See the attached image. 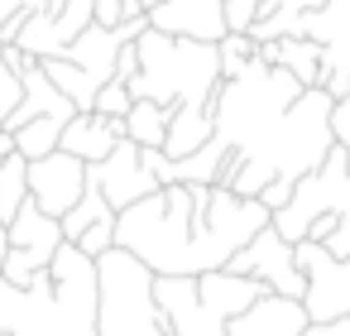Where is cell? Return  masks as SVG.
Segmentation results:
<instances>
[{"instance_id":"f1b7e54d","label":"cell","mask_w":350,"mask_h":336,"mask_svg":"<svg viewBox=\"0 0 350 336\" xmlns=\"http://www.w3.org/2000/svg\"><path fill=\"white\" fill-rule=\"evenodd\" d=\"M321 250H326L331 259H350V216H345V221H340V226L321 240Z\"/></svg>"},{"instance_id":"cb8c5ba5","label":"cell","mask_w":350,"mask_h":336,"mask_svg":"<svg viewBox=\"0 0 350 336\" xmlns=\"http://www.w3.org/2000/svg\"><path fill=\"white\" fill-rule=\"evenodd\" d=\"M92 20H96L101 29H120V25H130V20H144V5H139V0H96V5H92Z\"/></svg>"},{"instance_id":"6da1fadb","label":"cell","mask_w":350,"mask_h":336,"mask_svg":"<svg viewBox=\"0 0 350 336\" xmlns=\"http://www.w3.org/2000/svg\"><path fill=\"white\" fill-rule=\"evenodd\" d=\"M331 106L321 87L307 92L283 68L254 58L211 101V144L226 159L216 188L259 202L269 183H302L336 149Z\"/></svg>"},{"instance_id":"7a4b0ae2","label":"cell","mask_w":350,"mask_h":336,"mask_svg":"<svg viewBox=\"0 0 350 336\" xmlns=\"http://www.w3.org/2000/svg\"><path fill=\"white\" fill-rule=\"evenodd\" d=\"M269 211L226 188H159L116 216V250L139 259L154 279L221 274L259 231Z\"/></svg>"},{"instance_id":"9c48e42d","label":"cell","mask_w":350,"mask_h":336,"mask_svg":"<svg viewBox=\"0 0 350 336\" xmlns=\"http://www.w3.org/2000/svg\"><path fill=\"white\" fill-rule=\"evenodd\" d=\"M293 255H297V269L307 279V293H302L307 322L331 326V322L350 317V259H331L317 240L293 245Z\"/></svg>"},{"instance_id":"ac0fdd59","label":"cell","mask_w":350,"mask_h":336,"mask_svg":"<svg viewBox=\"0 0 350 336\" xmlns=\"http://www.w3.org/2000/svg\"><path fill=\"white\" fill-rule=\"evenodd\" d=\"M259 63L283 68V73L297 77L307 92L321 87V49H317L312 39H273V44H259Z\"/></svg>"},{"instance_id":"d6986e66","label":"cell","mask_w":350,"mask_h":336,"mask_svg":"<svg viewBox=\"0 0 350 336\" xmlns=\"http://www.w3.org/2000/svg\"><path fill=\"white\" fill-rule=\"evenodd\" d=\"M321 5H326V0H264V10H259V20H254L250 39H254V44L297 39L302 15H312V10H321Z\"/></svg>"},{"instance_id":"603a6c76","label":"cell","mask_w":350,"mask_h":336,"mask_svg":"<svg viewBox=\"0 0 350 336\" xmlns=\"http://www.w3.org/2000/svg\"><path fill=\"white\" fill-rule=\"evenodd\" d=\"M216 58H221V82H235V77L259 58V44H254L250 34H226V39L216 44Z\"/></svg>"},{"instance_id":"ba28073f","label":"cell","mask_w":350,"mask_h":336,"mask_svg":"<svg viewBox=\"0 0 350 336\" xmlns=\"http://www.w3.org/2000/svg\"><path fill=\"white\" fill-rule=\"evenodd\" d=\"M144 29H149V15H144V20H130V25H120V29L92 25L63 58L44 63V77L72 101L77 116H87V111L96 106V92H101L106 82H116V58H120V49H130Z\"/></svg>"},{"instance_id":"484cf974","label":"cell","mask_w":350,"mask_h":336,"mask_svg":"<svg viewBox=\"0 0 350 336\" xmlns=\"http://www.w3.org/2000/svg\"><path fill=\"white\" fill-rule=\"evenodd\" d=\"M130 106H135V96H130V87L125 82H106L101 92H96V116H106V120H125L130 116Z\"/></svg>"},{"instance_id":"f546056e","label":"cell","mask_w":350,"mask_h":336,"mask_svg":"<svg viewBox=\"0 0 350 336\" xmlns=\"http://www.w3.org/2000/svg\"><path fill=\"white\" fill-rule=\"evenodd\" d=\"M139 73V58H135V44L130 49H120V58H116V82H130Z\"/></svg>"},{"instance_id":"2e32d148","label":"cell","mask_w":350,"mask_h":336,"mask_svg":"<svg viewBox=\"0 0 350 336\" xmlns=\"http://www.w3.org/2000/svg\"><path fill=\"white\" fill-rule=\"evenodd\" d=\"M120 140H125V120H106V116L87 111V116H72V120H68V130H63L58 149L92 168V164H101Z\"/></svg>"},{"instance_id":"7402d4cb","label":"cell","mask_w":350,"mask_h":336,"mask_svg":"<svg viewBox=\"0 0 350 336\" xmlns=\"http://www.w3.org/2000/svg\"><path fill=\"white\" fill-rule=\"evenodd\" d=\"M25 159L20 154H10V159H0V221H15V211L29 202V183H25Z\"/></svg>"},{"instance_id":"e0dca14e","label":"cell","mask_w":350,"mask_h":336,"mask_svg":"<svg viewBox=\"0 0 350 336\" xmlns=\"http://www.w3.org/2000/svg\"><path fill=\"white\" fill-rule=\"evenodd\" d=\"M5 235H10V250H29V255H39V259H49V264H53V255H58V245H63V226H58L53 216H44L34 202H25V207L15 211V221L5 226Z\"/></svg>"},{"instance_id":"8fae6325","label":"cell","mask_w":350,"mask_h":336,"mask_svg":"<svg viewBox=\"0 0 350 336\" xmlns=\"http://www.w3.org/2000/svg\"><path fill=\"white\" fill-rule=\"evenodd\" d=\"M226 274H235V279H259L269 293L293 298V302H302V293H307V279H302V269H297V255H293V245H288L273 226H264V231L226 264Z\"/></svg>"},{"instance_id":"3957f363","label":"cell","mask_w":350,"mask_h":336,"mask_svg":"<svg viewBox=\"0 0 350 336\" xmlns=\"http://www.w3.org/2000/svg\"><path fill=\"white\" fill-rule=\"evenodd\" d=\"M0 331L5 336H96V259L77 245H58L49 274L34 288L0 279Z\"/></svg>"},{"instance_id":"83f0119b","label":"cell","mask_w":350,"mask_h":336,"mask_svg":"<svg viewBox=\"0 0 350 336\" xmlns=\"http://www.w3.org/2000/svg\"><path fill=\"white\" fill-rule=\"evenodd\" d=\"M49 0H0V29L10 20H29V15H44Z\"/></svg>"},{"instance_id":"4316f807","label":"cell","mask_w":350,"mask_h":336,"mask_svg":"<svg viewBox=\"0 0 350 336\" xmlns=\"http://www.w3.org/2000/svg\"><path fill=\"white\" fill-rule=\"evenodd\" d=\"M331 140H336V149L345 154V168H350V96L331 106Z\"/></svg>"},{"instance_id":"4fadbf2b","label":"cell","mask_w":350,"mask_h":336,"mask_svg":"<svg viewBox=\"0 0 350 336\" xmlns=\"http://www.w3.org/2000/svg\"><path fill=\"white\" fill-rule=\"evenodd\" d=\"M25 183H29V202H34L44 216L63 221V216L82 202V192H87V164H77L72 154L58 149V154L29 164V168H25Z\"/></svg>"},{"instance_id":"d4e9b609","label":"cell","mask_w":350,"mask_h":336,"mask_svg":"<svg viewBox=\"0 0 350 336\" xmlns=\"http://www.w3.org/2000/svg\"><path fill=\"white\" fill-rule=\"evenodd\" d=\"M20 96H25V87H20V73L10 68V49H0V125L15 116Z\"/></svg>"},{"instance_id":"d6a6232c","label":"cell","mask_w":350,"mask_h":336,"mask_svg":"<svg viewBox=\"0 0 350 336\" xmlns=\"http://www.w3.org/2000/svg\"><path fill=\"white\" fill-rule=\"evenodd\" d=\"M139 5H144V15H149V10H159V5H163V0H139Z\"/></svg>"},{"instance_id":"5bb4252c","label":"cell","mask_w":350,"mask_h":336,"mask_svg":"<svg viewBox=\"0 0 350 336\" xmlns=\"http://www.w3.org/2000/svg\"><path fill=\"white\" fill-rule=\"evenodd\" d=\"M149 29L168 39H192V44H221L226 0H163L159 10H149Z\"/></svg>"},{"instance_id":"4dcf8cb0","label":"cell","mask_w":350,"mask_h":336,"mask_svg":"<svg viewBox=\"0 0 350 336\" xmlns=\"http://www.w3.org/2000/svg\"><path fill=\"white\" fill-rule=\"evenodd\" d=\"M302 336H350V317H340V322H331V326H307Z\"/></svg>"},{"instance_id":"30bf717a","label":"cell","mask_w":350,"mask_h":336,"mask_svg":"<svg viewBox=\"0 0 350 336\" xmlns=\"http://www.w3.org/2000/svg\"><path fill=\"white\" fill-rule=\"evenodd\" d=\"M297 39L321 49V92L331 101L350 96V0H326L321 10L302 15Z\"/></svg>"},{"instance_id":"1f68e13d","label":"cell","mask_w":350,"mask_h":336,"mask_svg":"<svg viewBox=\"0 0 350 336\" xmlns=\"http://www.w3.org/2000/svg\"><path fill=\"white\" fill-rule=\"evenodd\" d=\"M5 255H10V235H5V221H0V269H5Z\"/></svg>"},{"instance_id":"5b68a950","label":"cell","mask_w":350,"mask_h":336,"mask_svg":"<svg viewBox=\"0 0 350 336\" xmlns=\"http://www.w3.org/2000/svg\"><path fill=\"white\" fill-rule=\"evenodd\" d=\"M269 288L259 279L202 274V279H154V302L173 336H226V326Z\"/></svg>"},{"instance_id":"9a60e30c","label":"cell","mask_w":350,"mask_h":336,"mask_svg":"<svg viewBox=\"0 0 350 336\" xmlns=\"http://www.w3.org/2000/svg\"><path fill=\"white\" fill-rule=\"evenodd\" d=\"M307 326H312V322H307L302 302L278 298V293H264V298H254V302L226 326V336H302Z\"/></svg>"},{"instance_id":"8992f818","label":"cell","mask_w":350,"mask_h":336,"mask_svg":"<svg viewBox=\"0 0 350 336\" xmlns=\"http://www.w3.org/2000/svg\"><path fill=\"white\" fill-rule=\"evenodd\" d=\"M96 336H173L154 302V274L125 250L96 259Z\"/></svg>"},{"instance_id":"7c38bea8","label":"cell","mask_w":350,"mask_h":336,"mask_svg":"<svg viewBox=\"0 0 350 336\" xmlns=\"http://www.w3.org/2000/svg\"><path fill=\"white\" fill-rule=\"evenodd\" d=\"M87 178L101 188V197H106V207L120 216V211H130L135 202H144V197H154L159 192V183H154V173L144 168V159H139V149L130 144V140H120L101 164H92L87 168Z\"/></svg>"},{"instance_id":"44dd1931","label":"cell","mask_w":350,"mask_h":336,"mask_svg":"<svg viewBox=\"0 0 350 336\" xmlns=\"http://www.w3.org/2000/svg\"><path fill=\"white\" fill-rule=\"evenodd\" d=\"M101 221H116V211L106 207L101 188H96V183L87 178V192H82V202H77V207H72V211H68V216L58 221V226H63V240H68V245H77V240H82V235H87L92 226H101Z\"/></svg>"},{"instance_id":"836d02e7","label":"cell","mask_w":350,"mask_h":336,"mask_svg":"<svg viewBox=\"0 0 350 336\" xmlns=\"http://www.w3.org/2000/svg\"><path fill=\"white\" fill-rule=\"evenodd\" d=\"M0 336H5V331H0Z\"/></svg>"},{"instance_id":"52a82bcc","label":"cell","mask_w":350,"mask_h":336,"mask_svg":"<svg viewBox=\"0 0 350 336\" xmlns=\"http://www.w3.org/2000/svg\"><path fill=\"white\" fill-rule=\"evenodd\" d=\"M345 216H350V168H345V154L331 149L321 159V168H312L302 183H293L288 207L273 211L269 226L288 245H302V240H317L321 245Z\"/></svg>"},{"instance_id":"277c9868","label":"cell","mask_w":350,"mask_h":336,"mask_svg":"<svg viewBox=\"0 0 350 336\" xmlns=\"http://www.w3.org/2000/svg\"><path fill=\"white\" fill-rule=\"evenodd\" d=\"M139 73L125 82L135 101H154L163 111H211L221 92V58L216 44H192V39H168L159 29H144L135 39Z\"/></svg>"},{"instance_id":"ffe728a7","label":"cell","mask_w":350,"mask_h":336,"mask_svg":"<svg viewBox=\"0 0 350 336\" xmlns=\"http://www.w3.org/2000/svg\"><path fill=\"white\" fill-rule=\"evenodd\" d=\"M125 140L135 149H163V140H168V111L154 106V101H135L130 116H125Z\"/></svg>"}]
</instances>
